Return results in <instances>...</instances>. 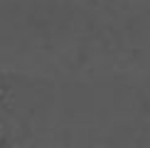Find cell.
<instances>
[{
	"label": "cell",
	"instance_id": "1",
	"mask_svg": "<svg viewBox=\"0 0 150 148\" xmlns=\"http://www.w3.org/2000/svg\"><path fill=\"white\" fill-rule=\"evenodd\" d=\"M0 94H3V84H0Z\"/></svg>",
	"mask_w": 150,
	"mask_h": 148
},
{
	"label": "cell",
	"instance_id": "2",
	"mask_svg": "<svg viewBox=\"0 0 150 148\" xmlns=\"http://www.w3.org/2000/svg\"><path fill=\"white\" fill-rule=\"evenodd\" d=\"M0 138H3V133H0Z\"/></svg>",
	"mask_w": 150,
	"mask_h": 148
}]
</instances>
